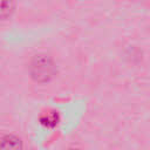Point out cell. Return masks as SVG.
I'll return each mask as SVG.
<instances>
[{"mask_svg": "<svg viewBox=\"0 0 150 150\" xmlns=\"http://www.w3.org/2000/svg\"><path fill=\"white\" fill-rule=\"evenodd\" d=\"M29 73L36 82L45 83L54 77L56 73V66L48 54L39 53L35 54L30 60Z\"/></svg>", "mask_w": 150, "mask_h": 150, "instance_id": "cell-1", "label": "cell"}, {"mask_svg": "<svg viewBox=\"0 0 150 150\" xmlns=\"http://www.w3.org/2000/svg\"><path fill=\"white\" fill-rule=\"evenodd\" d=\"M0 150H22V141L15 135H4L0 137Z\"/></svg>", "mask_w": 150, "mask_h": 150, "instance_id": "cell-2", "label": "cell"}, {"mask_svg": "<svg viewBox=\"0 0 150 150\" xmlns=\"http://www.w3.org/2000/svg\"><path fill=\"white\" fill-rule=\"evenodd\" d=\"M60 116L56 111H46L40 117V123L46 128H54L59 124Z\"/></svg>", "mask_w": 150, "mask_h": 150, "instance_id": "cell-3", "label": "cell"}, {"mask_svg": "<svg viewBox=\"0 0 150 150\" xmlns=\"http://www.w3.org/2000/svg\"><path fill=\"white\" fill-rule=\"evenodd\" d=\"M14 11V4L12 2H0V18H6L11 15Z\"/></svg>", "mask_w": 150, "mask_h": 150, "instance_id": "cell-4", "label": "cell"}, {"mask_svg": "<svg viewBox=\"0 0 150 150\" xmlns=\"http://www.w3.org/2000/svg\"><path fill=\"white\" fill-rule=\"evenodd\" d=\"M68 150H80V149H75V148H71V149H68Z\"/></svg>", "mask_w": 150, "mask_h": 150, "instance_id": "cell-5", "label": "cell"}]
</instances>
